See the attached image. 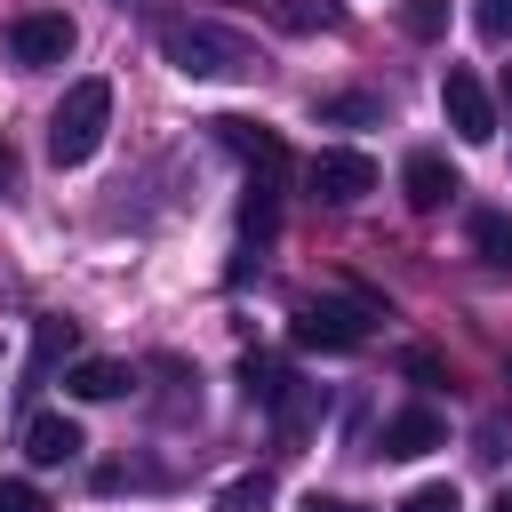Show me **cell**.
<instances>
[{
	"instance_id": "4fadbf2b",
	"label": "cell",
	"mask_w": 512,
	"mask_h": 512,
	"mask_svg": "<svg viewBox=\"0 0 512 512\" xmlns=\"http://www.w3.org/2000/svg\"><path fill=\"white\" fill-rule=\"evenodd\" d=\"M312 120H344V128H376L384 104L376 96H312Z\"/></svg>"
},
{
	"instance_id": "7c38bea8",
	"label": "cell",
	"mask_w": 512,
	"mask_h": 512,
	"mask_svg": "<svg viewBox=\"0 0 512 512\" xmlns=\"http://www.w3.org/2000/svg\"><path fill=\"white\" fill-rule=\"evenodd\" d=\"M64 392H72V400H120V392H128V368H120V360H72V368H64Z\"/></svg>"
},
{
	"instance_id": "30bf717a",
	"label": "cell",
	"mask_w": 512,
	"mask_h": 512,
	"mask_svg": "<svg viewBox=\"0 0 512 512\" xmlns=\"http://www.w3.org/2000/svg\"><path fill=\"white\" fill-rule=\"evenodd\" d=\"M448 440V424L432 416V408H400V416H384V456H432Z\"/></svg>"
},
{
	"instance_id": "3957f363",
	"label": "cell",
	"mask_w": 512,
	"mask_h": 512,
	"mask_svg": "<svg viewBox=\"0 0 512 512\" xmlns=\"http://www.w3.org/2000/svg\"><path fill=\"white\" fill-rule=\"evenodd\" d=\"M368 320H376V296H320V304H296V344L304 352H360L368 344Z\"/></svg>"
},
{
	"instance_id": "cb8c5ba5",
	"label": "cell",
	"mask_w": 512,
	"mask_h": 512,
	"mask_svg": "<svg viewBox=\"0 0 512 512\" xmlns=\"http://www.w3.org/2000/svg\"><path fill=\"white\" fill-rule=\"evenodd\" d=\"M296 512H368V504H352V496H304Z\"/></svg>"
},
{
	"instance_id": "4316f807",
	"label": "cell",
	"mask_w": 512,
	"mask_h": 512,
	"mask_svg": "<svg viewBox=\"0 0 512 512\" xmlns=\"http://www.w3.org/2000/svg\"><path fill=\"white\" fill-rule=\"evenodd\" d=\"M496 512H512V488H504V496H496Z\"/></svg>"
},
{
	"instance_id": "9a60e30c",
	"label": "cell",
	"mask_w": 512,
	"mask_h": 512,
	"mask_svg": "<svg viewBox=\"0 0 512 512\" xmlns=\"http://www.w3.org/2000/svg\"><path fill=\"white\" fill-rule=\"evenodd\" d=\"M400 32H408V40H440V32H448V0H408V8H400Z\"/></svg>"
},
{
	"instance_id": "9c48e42d",
	"label": "cell",
	"mask_w": 512,
	"mask_h": 512,
	"mask_svg": "<svg viewBox=\"0 0 512 512\" xmlns=\"http://www.w3.org/2000/svg\"><path fill=\"white\" fill-rule=\"evenodd\" d=\"M400 184H408V208H448V200L464 192V184H456V168H448L440 152H408Z\"/></svg>"
},
{
	"instance_id": "d4e9b609",
	"label": "cell",
	"mask_w": 512,
	"mask_h": 512,
	"mask_svg": "<svg viewBox=\"0 0 512 512\" xmlns=\"http://www.w3.org/2000/svg\"><path fill=\"white\" fill-rule=\"evenodd\" d=\"M0 184H16V152H8V136H0Z\"/></svg>"
},
{
	"instance_id": "7a4b0ae2",
	"label": "cell",
	"mask_w": 512,
	"mask_h": 512,
	"mask_svg": "<svg viewBox=\"0 0 512 512\" xmlns=\"http://www.w3.org/2000/svg\"><path fill=\"white\" fill-rule=\"evenodd\" d=\"M104 128H112V80H72V88H64V104L48 112V160H56V168L96 160Z\"/></svg>"
},
{
	"instance_id": "6da1fadb",
	"label": "cell",
	"mask_w": 512,
	"mask_h": 512,
	"mask_svg": "<svg viewBox=\"0 0 512 512\" xmlns=\"http://www.w3.org/2000/svg\"><path fill=\"white\" fill-rule=\"evenodd\" d=\"M160 56L184 72V80H232V72H256V48L208 16H168L160 24Z\"/></svg>"
},
{
	"instance_id": "277c9868",
	"label": "cell",
	"mask_w": 512,
	"mask_h": 512,
	"mask_svg": "<svg viewBox=\"0 0 512 512\" xmlns=\"http://www.w3.org/2000/svg\"><path fill=\"white\" fill-rule=\"evenodd\" d=\"M72 40H80V32H72V16H64V8H32V16H16V24H8V56H16L24 72L64 64V56H72Z\"/></svg>"
},
{
	"instance_id": "ac0fdd59",
	"label": "cell",
	"mask_w": 512,
	"mask_h": 512,
	"mask_svg": "<svg viewBox=\"0 0 512 512\" xmlns=\"http://www.w3.org/2000/svg\"><path fill=\"white\" fill-rule=\"evenodd\" d=\"M264 504H272V480H264V472H248V480H232V488L216 496V512H264Z\"/></svg>"
},
{
	"instance_id": "ffe728a7",
	"label": "cell",
	"mask_w": 512,
	"mask_h": 512,
	"mask_svg": "<svg viewBox=\"0 0 512 512\" xmlns=\"http://www.w3.org/2000/svg\"><path fill=\"white\" fill-rule=\"evenodd\" d=\"M400 376H416V384H448V360L424 352V344H408V352H400Z\"/></svg>"
},
{
	"instance_id": "d6986e66",
	"label": "cell",
	"mask_w": 512,
	"mask_h": 512,
	"mask_svg": "<svg viewBox=\"0 0 512 512\" xmlns=\"http://www.w3.org/2000/svg\"><path fill=\"white\" fill-rule=\"evenodd\" d=\"M272 224H280V216H272V184H256L248 208H240V232H248V240H272Z\"/></svg>"
},
{
	"instance_id": "52a82bcc",
	"label": "cell",
	"mask_w": 512,
	"mask_h": 512,
	"mask_svg": "<svg viewBox=\"0 0 512 512\" xmlns=\"http://www.w3.org/2000/svg\"><path fill=\"white\" fill-rule=\"evenodd\" d=\"M440 112H448V128H456L464 144H488V136H496V104H488L480 72H464V64H448V80H440Z\"/></svg>"
},
{
	"instance_id": "ba28073f",
	"label": "cell",
	"mask_w": 512,
	"mask_h": 512,
	"mask_svg": "<svg viewBox=\"0 0 512 512\" xmlns=\"http://www.w3.org/2000/svg\"><path fill=\"white\" fill-rule=\"evenodd\" d=\"M240 392L256 400V408H280V424H304V400H296V376L280 368V360H240Z\"/></svg>"
},
{
	"instance_id": "e0dca14e",
	"label": "cell",
	"mask_w": 512,
	"mask_h": 512,
	"mask_svg": "<svg viewBox=\"0 0 512 512\" xmlns=\"http://www.w3.org/2000/svg\"><path fill=\"white\" fill-rule=\"evenodd\" d=\"M64 352H72V320H40V336H32V376L56 368Z\"/></svg>"
},
{
	"instance_id": "44dd1931",
	"label": "cell",
	"mask_w": 512,
	"mask_h": 512,
	"mask_svg": "<svg viewBox=\"0 0 512 512\" xmlns=\"http://www.w3.org/2000/svg\"><path fill=\"white\" fill-rule=\"evenodd\" d=\"M472 24L480 40H512V0H472Z\"/></svg>"
},
{
	"instance_id": "5b68a950",
	"label": "cell",
	"mask_w": 512,
	"mask_h": 512,
	"mask_svg": "<svg viewBox=\"0 0 512 512\" xmlns=\"http://www.w3.org/2000/svg\"><path fill=\"white\" fill-rule=\"evenodd\" d=\"M304 184H312V200H328V208H352L360 192H376V160H368V152H344V144H328V152H312V160H304Z\"/></svg>"
},
{
	"instance_id": "5bb4252c",
	"label": "cell",
	"mask_w": 512,
	"mask_h": 512,
	"mask_svg": "<svg viewBox=\"0 0 512 512\" xmlns=\"http://www.w3.org/2000/svg\"><path fill=\"white\" fill-rule=\"evenodd\" d=\"M472 248H480L488 264H512V216H504V208H480V216H472Z\"/></svg>"
},
{
	"instance_id": "8992f818",
	"label": "cell",
	"mask_w": 512,
	"mask_h": 512,
	"mask_svg": "<svg viewBox=\"0 0 512 512\" xmlns=\"http://www.w3.org/2000/svg\"><path fill=\"white\" fill-rule=\"evenodd\" d=\"M208 128H216V144H224V152H240V160L256 168V184H272V192H280V176H288V144H280L264 120L224 112V120H208Z\"/></svg>"
},
{
	"instance_id": "8fae6325",
	"label": "cell",
	"mask_w": 512,
	"mask_h": 512,
	"mask_svg": "<svg viewBox=\"0 0 512 512\" xmlns=\"http://www.w3.org/2000/svg\"><path fill=\"white\" fill-rule=\"evenodd\" d=\"M80 448H88V440H80V424H72V416H56V408L24 424V456H32V464H72Z\"/></svg>"
},
{
	"instance_id": "7402d4cb",
	"label": "cell",
	"mask_w": 512,
	"mask_h": 512,
	"mask_svg": "<svg viewBox=\"0 0 512 512\" xmlns=\"http://www.w3.org/2000/svg\"><path fill=\"white\" fill-rule=\"evenodd\" d=\"M0 512H48V496L32 480H0Z\"/></svg>"
},
{
	"instance_id": "603a6c76",
	"label": "cell",
	"mask_w": 512,
	"mask_h": 512,
	"mask_svg": "<svg viewBox=\"0 0 512 512\" xmlns=\"http://www.w3.org/2000/svg\"><path fill=\"white\" fill-rule=\"evenodd\" d=\"M400 512H456V488H448V480H432V488L400 496Z\"/></svg>"
},
{
	"instance_id": "484cf974",
	"label": "cell",
	"mask_w": 512,
	"mask_h": 512,
	"mask_svg": "<svg viewBox=\"0 0 512 512\" xmlns=\"http://www.w3.org/2000/svg\"><path fill=\"white\" fill-rule=\"evenodd\" d=\"M504 104H512V64H504Z\"/></svg>"
},
{
	"instance_id": "2e32d148",
	"label": "cell",
	"mask_w": 512,
	"mask_h": 512,
	"mask_svg": "<svg viewBox=\"0 0 512 512\" xmlns=\"http://www.w3.org/2000/svg\"><path fill=\"white\" fill-rule=\"evenodd\" d=\"M272 24H288V32H312V24H336V0H272Z\"/></svg>"
}]
</instances>
